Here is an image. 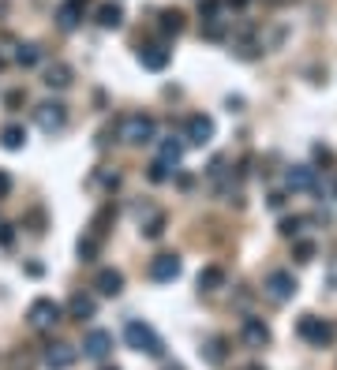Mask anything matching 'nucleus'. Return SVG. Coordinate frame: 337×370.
Wrapping results in <instances>:
<instances>
[{
  "instance_id": "f257e3e1",
  "label": "nucleus",
  "mask_w": 337,
  "mask_h": 370,
  "mask_svg": "<svg viewBox=\"0 0 337 370\" xmlns=\"http://www.w3.org/2000/svg\"><path fill=\"white\" fill-rule=\"evenodd\" d=\"M124 340H127V348L132 352H142V355H165V340L158 337V329L154 325H147V322H139V318H132L124 325Z\"/></svg>"
},
{
  "instance_id": "f03ea898",
  "label": "nucleus",
  "mask_w": 337,
  "mask_h": 370,
  "mask_svg": "<svg viewBox=\"0 0 337 370\" xmlns=\"http://www.w3.org/2000/svg\"><path fill=\"white\" fill-rule=\"evenodd\" d=\"M154 135H158V124L150 120V116H127V120L120 124V139L127 142V146H147V142H154Z\"/></svg>"
},
{
  "instance_id": "7ed1b4c3",
  "label": "nucleus",
  "mask_w": 337,
  "mask_h": 370,
  "mask_svg": "<svg viewBox=\"0 0 337 370\" xmlns=\"http://www.w3.org/2000/svg\"><path fill=\"white\" fill-rule=\"evenodd\" d=\"M296 333H300V337L307 340V345H315V348H326V345H333L337 329H333L330 322L315 318V314H304V318H300V325H296Z\"/></svg>"
},
{
  "instance_id": "20e7f679",
  "label": "nucleus",
  "mask_w": 337,
  "mask_h": 370,
  "mask_svg": "<svg viewBox=\"0 0 337 370\" xmlns=\"http://www.w3.org/2000/svg\"><path fill=\"white\" fill-rule=\"evenodd\" d=\"M34 120H38V127H42L45 135L64 131V124H68V105H60V101H42V105L34 109Z\"/></svg>"
},
{
  "instance_id": "39448f33",
  "label": "nucleus",
  "mask_w": 337,
  "mask_h": 370,
  "mask_svg": "<svg viewBox=\"0 0 337 370\" xmlns=\"http://www.w3.org/2000/svg\"><path fill=\"white\" fill-rule=\"evenodd\" d=\"M263 288H266V296L274 299V303H289V299L296 296V277H292L289 270H274V273L266 277Z\"/></svg>"
},
{
  "instance_id": "423d86ee",
  "label": "nucleus",
  "mask_w": 337,
  "mask_h": 370,
  "mask_svg": "<svg viewBox=\"0 0 337 370\" xmlns=\"http://www.w3.org/2000/svg\"><path fill=\"white\" fill-rule=\"evenodd\" d=\"M285 187H289L292 195H307V191H315V187H319L315 168H311V165H292L289 173H285Z\"/></svg>"
},
{
  "instance_id": "0eeeda50",
  "label": "nucleus",
  "mask_w": 337,
  "mask_h": 370,
  "mask_svg": "<svg viewBox=\"0 0 337 370\" xmlns=\"http://www.w3.org/2000/svg\"><path fill=\"white\" fill-rule=\"evenodd\" d=\"M180 270H184V262H180V255H154V258H150V281H158V284H165V281H176V277H180Z\"/></svg>"
},
{
  "instance_id": "6e6552de",
  "label": "nucleus",
  "mask_w": 337,
  "mask_h": 370,
  "mask_svg": "<svg viewBox=\"0 0 337 370\" xmlns=\"http://www.w3.org/2000/svg\"><path fill=\"white\" fill-rule=\"evenodd\" d=\"M184 139L191 142V146H206V142L214 139V120H210V116H202V112L188 116V124H184Z\"/></svg>"
},
{
  "instance_id": "1a4fd4ad",
  "label": "nucleus",
  "mask_w": 337,
  "mask_h": 370,
  "mask_svg": "<svg viewBox=\"0 0 337 370\" xmlns=\"http://www.w3.org/2000/svg\"><path fill=\"white\" fill-rule=\"evenodd\" d=\"M27 322L34 329H45V325H57L60 322V307L53 299H34L30 303V311H27Z\"/></svg>"
},
{
  "instance_id": "9d476101",
  "label": "nucleus",
  "mask_w": 337,
  "mask_h": 370,
  "mask_svg": "<svg viewBox=\"0 0 337 370\" xmlns=\"http://www.w3.org/2000/svg\"><path fill=\"white\" fill-rule=\"evenodd\" d=\"M240 340H244L248 348H266V345H270V325H266L263 318H244Z\"/></svg>"
},
{
  "instance_id": "9b49d317",
  "label": "nucleus",
  "mask_w": 337,
  "mask_h": 370,
  "mask_svg": "<svg viewBox=\"0 0 337 370\" xmlns=\"http://www.w3.org/2000/svg\"><path fill=\"white\" fill-rule=\"evenodd\" d=\"M83 352L90 355V359H105V355L113 352V333L109 329H90L86 340H83Z\"/></svg>"
},
{
  "instance_id": "f8f14e48",
  "label": "nucleus",
  "mask_w": 337,
  "mask_h": 370,
  "mask_svg": "<svg viewBox=\"0 0 337 370\" xmlns=\"http://www.w3.org/2000/svg\"><path fill=\"white\" fill-rule=\"evenodd\" d=\"M168 57H173V52H168L165 45H142L139 49V64L147 71H165L168 68Z\"/></svg>"
},
{
  "instance_id": "ddd939ff",
  "label": "nucleus",
  "mask_w": 337,
  "mask_h": 370,
  "mask_svg": "<svg viewBox=\"0 0 337 370\" xmlns=\"http://www.w3.org/2000/svg\"><path fill=\"white\" fill-rule=\"evenodd\" d=\"M94 288H98L101 296H120L124 292V273L120 270H98Z\"/></svg>"
},
{
  "instance_id": "4468645a",
  "label": "nucleus",
  "mask_w": 337,
  "mask_h": 370,
  "mask_svg": "<svg viewBox=\"0 0 337 370\" xmlns=\"http://www.w3.org/2000/svg\"><path fill=\"white\" fill-rule=\"evenodd\" d=\"M75 363V348L72 345H49L45 348V366L49 370H68Z\"/></svg>"
},
{
  "instance_id": "2eb2a0df",
  "label": "nucleus",
  "mask_w": 337,
  "mask_h": 370,
  "mask_svg": "<svg viewBox=\"0 0 337 370\" xmlns=\"http://www.w3.org/2000/svg\"><path fill=\"white\" fill-rule=\"evenodd\" d=\"M94 311H98V303L90 299V296H83V292H75L68 299V314H72L75 322H90V318H94Z\"/></svg>"
},
{
  "instance_id": "dca6fc26",
  "label": "nucleus",
  "mask_w": 337,
  "mask_h": 370,
  "mask_svg": "<svg viewBox=\"0 0 337 370\" xmlns=\"http://www.w3.org/2000/svg\"><path fill=\"white\" fill-rule=\"evenodd\" d=\"M83 19V4L79 0H68V4H60L57 8V23H60V30H75Z\"/></svg>"
},
{
  "instance_id": "f3484780",
  "label": "nucleus",
  "mask_w": 337,
  "mask_h": 370,
  "mask_svg": "<svg viewBox=\"0 0 337 370\" xmlns=\"http://www.w3.org/2000/svg\"><path fill=\"white\" fill-rule=\"evenodd\" d=\"M42 83L49 86V90H68L72 86V68L68 64H53V68H45V79Z\"/></svg>"
},
{
  "instance_id": "a211bd4d",
  "label": "nucleus",
  "mask_w": 337,
  "mask_h": 370,
  "mask_svg": "<svg viewBox=\"0 0 337 370\" xmlns=\"http://www.w3.org/2000/svg\"><path fill=\"white\" fill-rule=\"evenodd\" d=\"M199 288H202V292H217V288H225V270L222 266L199 270Z\"/></svg>"
},
{
  "instance_id": "6ab92c4d",
  "label": "nucleus",
  "mask_w": 337,
  "mask_h": 370,
  "mask_svg": "<svg viewBox=\"0 0 337 370\" xmlns=\"http://www.w3.org/2000/svg\"><path fill=\"white\" fill-rule=\"evenodd\" d=\"M120 23H124V8H120V4H98V26L116 30Z\"/></svg>"
},
{
  "instance_id": "aec40b11",
  "label": "nucleus",
  "mask_w": 337,
  "mask_h": 370,
  "mask_svg": "<svg viewBox=\"0 0 337 370\" xmlns=\"http://www.w3.org/2000/svg\"><path fill=\"white\" fill-rule=\"evenodd\" d=\"M202 359L210 363V366H222V363H225V337H210V340H206Z\"/></svg>"
},
{
  "instance_id": "412c9836",
  "label": "nucleus",
  "mask_w": 337,
  "mask_h": 370,
  "mask_svg": "<svg viewBox=\"0 0 337 370\" xmlns=\"http://www.w3.org/2000/svg\"><path fill=\"white\" fill-rule=\"evenodd\" d=\"M0 142H4V150H23V142H27V131H23L19 124H8L4 131H0Z\"/></svg>"
},
{
  "instance_id": "4be33fe9",
  "label": "nucleus",
  "mask_w": 337,
  "mask_h": 370,
  "mask_svg": "<svg viewBox=\"0 0 337 370\" xmlns=\"http://www.w3.org/2000/svg\"><path fill=\"white\" fill-rule=\"evenodd\" d=\"M158 26H161L165 34H180V30H184V11H180V8H165Z\"/></svg>"
},
{
  "instance_id": "5701e85b",
  "label": "nucleus",
  "mask_w": 337,
  "mask_h": 370,
  "mask_svg": "<svg viewBox=\"0 0 337 370\" xmlns=\"http://www.w3.org/2000/svg\"><path fill=\"white\" fill-rule=\"evenodd\" d=\"M38 60H42V49H38L34 42H27V45L16 49V64H19V68H34Z\"/></svg>"
},
{
  "instance_id": "b1692460",
  "label": "nucleus",
  "mask_w": 337,
  "mask_h": 370,
  "mask_svg": "<svg viewBox=\"0 0 337 370\" xmlns=\"http://www.w3.org/2000/svg\"><path fill=\"white\" fill-rule=\"evenodd\" d=\"M180 157H184V142H180V139H165L161 142V161L165 165H180Z\"/></svg>"
},
{
  "instance_id": "393cba45",
  "label": "nucleus",
  "mask_w": 337,
  "mask_h": 370,
  "mask_svg": "<svg viewBox=\"0 0 337 370\" xmlns=\"http://www.w3.org/2000/svg\"><path fill=\"white\" fill-rule=\"evenodd\" d=\"M98 250H101V236L90 232V236H83V240H79V258H83V262H94Z\"/></svg>"
},
{
  "instance_id": "a878e982",
  "label": "nucleus",
  "mask_w": 337,
  "mask_h": 370,
  "mask_svg": "<svg viewBox=\"0 0 337 370\" xmlns=\"http://www.w3.org/2000/svg\"><path fill=\"white\" fill-rule=\"evenodd\" d=\"M161 232H165V214H154L147 224H142V236H147V240H158Z\"/></svg>"
},
{
  "instance_id": "bb28decb",
  "label": "nucleus",
  "mask_w": 337,
  "mask_h": 370,
  "mask_svg": "<svg viewBox=\"0 0 337 370\" xmlns=\"http://www.w3.org/2000/svg\"><path fill=\"white\" fill-rule=\"evenodd\" d=\"M116 214H113V206H105V209H101V214L94 217V236H105V224L113 221Z\"/></svg>"
},
{
  "instance_id": "cd10ccee",
  "label": "nucleus",
  "mask_w": 337,
  "mask_h": 370,
  "mask_svg": "<svg viewBox=\"0 0 337 370\" xmlns=\"http://www.w3.org/2000/svg\"><path fill=\"white\" fill-rule=\"evenodd\" d=\"M165 180H168V165L158 157V161L150 165V183H165Z\"/></svg>"
},
{
  "instance_id": "c85d7f7f",
  "label": "nucleus",
  "mask_w": 337,
  "mask_h": 370,
  "mask_svg": "<svg viewBox=\"0 0 337 370\" xmlns=\"http://www.w3.org/2000/svg\"><path fill=\"white\" fill-rule=\"evenodd\" d=\"M23 101H27V94H23V90H8V94H4V105H8L11 112H16V109H19Z\"/></svg>"
},
{
  "instance_id": "c756f323",
  "label": "nucleus",
  "mask_w": 337,
  "mask_h": 370,
  "mask_svg": "<svg viewBox=\"0 0 337 370\" xmlns=\"http://www.w3.org/2000/svg\"><path fill=\"white\" fill-rule=\"evenodd\" d=\"M300 224H304L300 217H285L281 221V236H296V232H300Z\"/></svg>"
},
{
  "instance_id": "7c9ffc66",
  "label": "nucleus",
  "mask_w": 337,
  "mask_h": 370,
  "mask_svg": "<svg viewBox=\"0 0 337 370\" xmlns=\"http://www.w3.org/2000/svg\"><path fill=\"white\" fill-rule=\"evenodd\" d=\"M296 258H300V262H311V258H315V243H296Z\"/></svg>"
},
{
  "instance_id": "2f4dec72",
  "label": "nucleus",
  "mask_w": 337,
  "mask_h": 370,
  "mask_svg": "<svg viewBox=\"0 0 337 370\" xmlns=\"http://www.w3.org/2000/svg\"><path fill=\"white\" fill-rule=\"evenodd\" d=\"M11 240H16V232H11V224H0V243H11Z\"/></svg>"
},
{
  "instance_id": "473e14b6",
  "label": "nucleus",
  "mask_w": 337,
  "mask_h": 370,
  "mask_svg": "<svg viewBox=\"0 0 337 370\" xmlns=\"http://www.w3.org/2000/svg\"><path fill=\"white\" fill-rule=\"evenodd\" d=\"M8 191H11V176L0 173V195H8Z\"/></svg>"
},
{
  "instance_id": "72a5a7b5",
  "label": "nucleus",
  "mask_w": 337,
  "mask_h": 370,
  "mask_svg": "<svg viewBox=\"0 0 337 370\" xmlns=\"http://www.w3.org/2000/svg\"><path fill=\"white\" fill-rule=\"evenodd\" d=\"M229 4H232V8H244V4H248V0H229Z\"/></svg>"
},
{
  "instance_id": "f704fd0d",
  "label": "nucleus",
  "mask_w": 337,
  "mask_h": 370,
  "mask_svg": "<svg viewBox=\"0 0 337 370\" xmlns=\"http://www.w3.org/2000/svg\"><path fill=\"white\" fill-rule=\"evenodd\" d=\"M165 370H184V366H176V363H173V366H165Z\"/></svg>"
},
{
  "instance_id": "c9c22d12",
  "label": "nucleus",
  "mask_w": 337,
  "mask_h": 370,
  "mask_svg": "<svg viewBox=\"0 0 337 370\" xmlns=\"http://www.w3.org/2000/svg\"><path fill=\"white\" fill-rule=\"evenodd\" d=\"M105 370H116V366H105Z\"/></svg>"
},
{
  "instance_id": "e433bc0d",
  "label": "nucleus",
  "mask_w": 337,
  "mask_h": 370,
  "mask_svg": "<svg viewBox=\"0 0 337 370\" xmlns=\"http://www.w3.org/2000/svg\"><path fill=\"white\" fill-rule=\"evenodd\" d=\"M0 68H4V60H0Z\"/></svg>"
}]
</instances>
